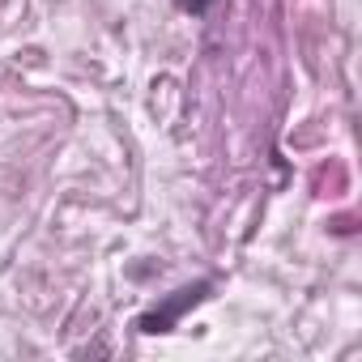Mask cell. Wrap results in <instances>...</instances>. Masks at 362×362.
Here are the masks:
<instances>
[{"label":"cell","mask_w":362,"mask_h":362,"mask_svg":"<svg viewBox=\"0 0 362 362\" xmlns=\"http://www.w3.org/2000/svg\"><path fill=\"white\" fill-rule=\"evenodd\" d=\"M209 294H214V277H201V281H192V286H179L175 294H166L162 303H153L149 311H141V315L132 320V328H136L141 337L175 332V328H179V320H184L192 307H201Z\"/></svg>","instance_id":"cell-1"},{"label":"cell","mask_w":362,"mask_h":362,"mask_svg":"<svg viewBox=\"0 0 362 362\" xmlns=\"http://www.w3.org/2000/svg\"><path fill=\"white\" fill-rule=\"evenodd\" d=\"M179 5H184L188 13H197V18H205V13H209V9L218 5V0H179Z\"/></svg>","instance_id":"cell-2"}]
</instances>
